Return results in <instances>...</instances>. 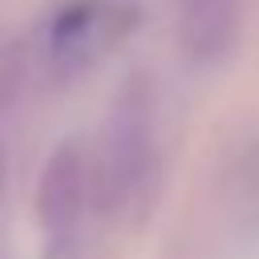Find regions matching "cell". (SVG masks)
I'll list each match as a JSON object with an SVG mask.
<instances>
[{"instance_id": "obj_3", "label": "cell", "mask_w": 259, "mask_h": 259, "mask_svg": "<svg viewBox=\"0 0 259 259\" xmlns=\"http://www.w3.org/2000/svg\"><path fill=\"white\" fill-rule=\"evenodd\" d=\"M89 206H97V174H93V154H85L77 142H61L36 186V214L49 235V243L61 251L73 247Z\"/></svg>"}, {"instance_id": "obj_2", "label": "cell", "mask_w": 259, "mask_h": 259, "mask_svg": "<svg viewBox=\"0 0 259 259\" xmlns=\"http://www.w3.org/2000/svg\"><path fill=\"white\" fill-rule=\"evenodd\" d=\"M138 28L130 0H73L36 36V73L45 81H69L109 57Z\"/></svg>"}, {"instance_id": "obj_1", "label": "cell", "mask_w": 259, "mask_h": 259, "mask_svg": "<svg viewBox=\"0 0 259 259\" xmlns=\"http://www.w3.org/2000/svg\"><path fill=\"white\" fill-rule=\"evenodd\" d=\"M97 174V206L109 214H134L146 210L158 190V121L150 93L125 89L113 105V117L105 125V138L93 154Z\"/></svg>"}, {"instance_id": "obj_5", "label": "cell", "mask_w": 259, "mask_h": 259, "mask_svg": "<svg viewBox=\"0 0 259 259\" xmlns=\"http://www.w3.org/2000/svg\"><path fill=\"white\" fill-rule=\"evenodd\" d=\"M0 194H4V154H0Z\"/></svg>"}, {"instance_id": "obj_4", "label": "cell", "mask_w": 259, "mask_h": 259, "mask_svg": "<svg viewBox=\"0 0 259 259\" xmlns=\"http://www.w3.org/2000/svg\"><path fill=\"white\" fill-rule=\"evenodd\" d=\"M243 24V0H178V32L182 49L198 65L223 61Z\"/></svg>"}]
</instances>
